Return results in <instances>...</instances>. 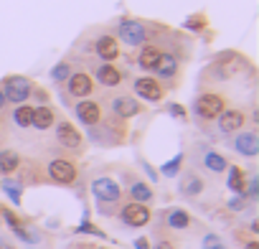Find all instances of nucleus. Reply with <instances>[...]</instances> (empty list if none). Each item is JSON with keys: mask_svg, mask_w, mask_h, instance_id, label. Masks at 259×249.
<instances>
[{"mask_svg": "<svg viewBox=\"0 0 259 249\" xmlns=\"http://www.w3.org/2000/svg\"><path fill=\"white\" fill-rule=\"evenodd\" d=\"M135 249H150V244H148V239H145V236H140V239H135Z\"/></svg>", "mask_w": 259, "mask_h": 249, "instance_id": "38", "label": "nucleus"}, {"mask_svg": "<svg viewBox=\"0 0 259 249\" xmlns=\"http://www.w3.org/2000/svg\"><path fill=\"white\" fill-rule=\"evenodd\" d=\"M140 165L145 168V173L150 176V181H158V178H160V173H158V171H155V168H153L150 163H145V160H140Z\"/></svg>", "mask_w": 259, "mask_h": 249, "instance_id": "36", "label": "nucleus"}, {"mask_svg": "<svg viewBox=\"0 0 259 249\" xmlns=\"http://www.w3.org/2000/svg\"><path fill=\"white\" fill-rule=\"evenodd\" d=\"M163 224H165L170 231H186V229L193 224V219H191V214H188L186 209L173 206V209H165V211H163Z\"/></svg>", "mask_w": 259, "mask_h": 249, "instance_id": "18", "label": "nucleus"}, {"mask_svg": "<svg viewBox=\"0 0 259 249\" xmlns=\"http://www.w3.org/2000/svg\"><path fill=\"white\" fill-rule=\"evenodd\" d=\"M94 54H97L102 61L112 64V61L119 59V41H117L114 36H109V33H102V36L94 41Z\"/></svg>", "mask_w": 259, "mask_h": 249, "instance_id": "16", "label": "nucleus"}, {"mask_svg": "<svg viewBox=\"0 0 259 249\" xmlns=\"http://www.w3.org/2000/svg\"><path fill=\"white\" fill-rule=\"evenodd\" d=\"M13 122L18 124V128H31V117H33V107L31 104H16L13 109Z\"/></svg>", "mask_w": 259, "mask_h": 249, "instance_id": "26", "label": "nucleus"}, {"mask_svg": "<svg viewBox=\"0 0 259 249\" xmlns=\"http://www.w3.org/2000/svg\"><path fill=\"white\" fill-rule=\"evenodd\" d=\"M244 196H246L249 201H256V198H259V178H256V176L249 178V183L244 186Z\"/></svg>", "mask_w": 259, "mask_h": 249, "instance_id": "31", "label": "nucleus"}, {"mask_svg": "<svg viewBox=\"0 0 259 249\" xmlns=\"http://www.w3.org/2000/svg\"><path fill=\"white\" fill-rule=\"evenodd\" d=\"M244 249H259V241H254V239H251V241H246V246H244Z\"/></svg>", "mask_w": 259, "mask_h": 249, "instance_id": "40", "label": "nucleus"}, {"mask_svg": "<svg viewBox=\"0 0 259 249\" xmlns=\"http://www.w3.org/2000/svg\"><path fill=\"white\" fill-rule=\"evenodd\" d=\"M155 249H176V244L173 241H168V239H163V241H158V246Z\"/></svg>", "mask_w": 259, "mask_h": 249, "instance_id": "39", "label": "nucleus"}, {"mask_svg": "<svg viewBox=\"0 0 259 249\" xmlns=\"http://www.w3.org/2000/svg\"><path fill=\"white\" fill-rule=\"evenodd\" d=\"M236 71H239V56L236 54H224V56H219L211 66H208V79H216V81H224V79H231V76H236Z\"/></svg>", "mask_w": 259, "mask_h": 249, "instance_id": "8", "label": "nucleus"}, {"mask_svg": "<svg viewBox=\"0 0 259 249\" xmlns=\"http://www.w3.org/2000/svg\"><path fill=\"white\" fill-rule=\"evenodd\" d=\"M201 163H203V168L208 171V173H224L226 168H229V160L219 153V150H211V148H203V158H201Z\"/></svg>", "mask_w": 259, "mask_h": 249, "instance_id": "22", "label": "nucleus"}, {"mask_svg": "<svg viewBox=\"0 0 259 249\" xmlns=\"http://www.w3.org/2000/svg\"><path fill=\"white\" fill-rule=\"evenodd\" d=\"M133 89H135V94H138L140 99H145V102H160V99L165 97V87H163L158 79H153V76H138V79L133 81Z\"/></svg>", "mask_w": 259, "mask_h": 249, "instance_id": "11", "label": "nucleus"}, {"mask_svg": "<svg viewBox=\"0 0 259 249\" xmlns=\"http://www.w3.org/2000/svg\"><path fill=\"white\" fill-rule=\"evenodd\" d=\"M203 188H206V183H203V178H201L196 171H186V173L181 176L178 191H181L186 198H198V196L203 193Z\"/></svg>", "mask_w": 259, "mask_h": 249, "instance_id": "20", "label": "nucleus"}, {"mask_svg": "<svg viewBox=\"0 0 259 249\" xmlns=\"http://www.w3.org/2000/svg\"><path fill=\"white\" fill-rule=\"evenodd\" d=\"M56 140H59L61 148H66V150H71V153H81V148H84L81 133L74 128L71 122H66V119H61V122L56 124Z\"/></svg>", "mask_w": 259, "mask_h": 249, "instance_id": "7", "label": "nucleus"}, {"mask_svg": "<svg viewBox=\"0 0 259 249\" xmlns=\"http://www.w3.org/2000/svg\"><path fill=\"white\" fill-rule=\"evenodd\" d=\"M76 249H94V246H84V244H81V246H76Z\"/></svg>", "mask_w": 259, "mask_h": 249, "instance_id": "42", "label": "nucleus"}, {"mask_svg": "<svg viewBox=\"0 0 259 249\" xmlns=\"http://www.w3.org/2000/svg\"><path fill=\"white\" fill-rule=\"evenodd\" d=\"M94 76H97V81L102 84V87H119L122 81H124V71L122 69H117L114 64H99V66H94Z\"/></svg>", "mask_w": 259, "mask_h": 249, "instance_id": "17", "label": "nucleus"}, {"mask_svg": "<svg viewBox=\"0 0 259 249\" xmlns=\"http://www.w3.org/2000/svg\"><path fill=\"white\" fill-rule=\"evenodd\" d=\"M21 168V155L16 150H0V176H13Z\"/></svg>", "mask_w": 259, "mask_h": 249, "instance_id": "24", "label": "nucleus"}, {"mask_svg": "<svg viewBox=\"0 0 259 249\" xmlns=\"http://www.w3.org/2000/svg\"><path fill=\"white\" fill-rule=\"evenodd\" d=\"M224 109H226V99H224L221 94H216V92H203V94H198L196 102H193L196 117H201V119H206V122L216 119Z\"/></svg>", "mask_w": 259, "mask_h": 249, "instance_id": "3", "label": "nucleus"}, {"mask_svg": "<svg viewBox=\"0 0 259 249\" xmlns=\"http://www.w3.org/2000/svg\"><path fill=\"white\" fill-rule=\"evenodd\" d=\"M201 249H226V246H224V239H221L219 234L208 231V234L203 236V241H201Z\"/></svg>", "mask_w": 259, "mask_h": 249, "instance_id": "30", "label": "nucleus"}, {"mask_svg": "<svg viewBox=\"0 0 259 249\" xmlns=\"http://www.w3.org/2000/svg\"><path fill=\"white\" fill-rule=\"evenodd\" d=\"M244 206H246V196H244V193H239V196H234V198L229 201V209H231V211H241Z\"/></svg>", "mask_w": 259, "mask_h": 249, "instance_id": "33", "label": "nucleus"}, {"mask_svg": "<svg viewBox=\"0 0 259 249\" xmlns=\"http://www.w3.org/2000/svg\"><path fill=\"white\" fill-rule=\"evenodd\" d=\"M168 112H170L173 117H178V119H186V109H183L181 104H170V107H168Z\"/></svg>", "mask_w": 259, "mask_h": 249, "instance_id": "35", "label": "nucleus"}, {"mask_svg": "<svg viewBox=\"0 0 259 249\" xmlns=\"http://www.w3.org/2000/svg\"><path fill=\"white\" fill-rule=\"evenodd\" d=\"M8 102H6V94H3V89H0V109H3Z\"/></svg>", "mask_w": 259, "mask_h": 249, "instance_id": "41", "label": "nucleus"}, {"mask_svg": "<svg viewBox=\"0 0 259 249\" xmlns=\"http://www.w3.org/2000/svg\"><path fill=\"white\" fill-rule=\"evenodd\" d=\"M216 119H219V130H221L224 135H234V133L244 130L246 114H244L241 109H224Z\"/></svg>", "mask_w": 259, "mask_h": 249, "instance_id": "15", "label": "nucleus"}, {"mask_svg": "<svg viewBox=\"0 0 259 249\" xmlns=\"http://www.w3.org/2000/svg\"><path fill=\"white\" fill-rule=\"evenodd\" d=\"M150 209H148V203H138V201H127L122 209H119V219H122V224L124 226H130V229H143V226H148L150 224Z\"/></svg>", "mask_w": 259, "mask_h": 249, "instance_id": "6", "label": "nucleus"}, {"mask_svg": "<svg viewBox=\"0 0 259 249\" xmlns=\"http://www.w3.org/2000/svg\"><path fill=\"white\" fill-rule=\"evenodd\" d=\"M31 97H36V99H38L41 104H46V102H49V94H46V92H44L41 87H33V92H31Z\"/></svg>", "mask_w": 259, "mask_h": 249, "instance_id": "34", "label": "nucleus"}, {"mask_svg": "<svg viewBox=\"0 0 259 249\" xmlns=\"http://www.w3.org/2000/svg\"><path fill=\"white\" fill-rule=\"evenodd\" d=\"M127 196H130V201H138V203H150L155 198L153 188L135 176H127Z\"/></svg>", "mask_w": 259, "mask_h": 249, "instance_id": "19", "label": "nucleus"}, {"mask_svg": "<svg viewBox=\"0 0 259 249\" xmlns=\"http://www.w3.org/2000/svg\"><path fill=\"white\" fill-rule=\"evenodd\" d=\"M46 176H49V181L56 183V186H71V183L79 178V171H76V165H74L71 160H66V158H54V160H49V165H46Z\"/></svg>", "mask_w": 259, "mask_h": 249, "instance_id": "5", "label": "nucleus"}, {"mask_svg": "<svg viewBox=\"0 0 259 249\" xmlns=\"http://www.w3.org/2000/svg\"><path fill=\"white\" fill-rule=\"evenodd\" d=\"M54 124H56V112H54V107H49V104L33 107L31 128H36V130H51Z\"/></svg>", "mask_w": 259, "mask_h": 249, "instance_id": "21", "label": "nucleus"}, {"mask_svg": "<svg viewBox=\"0 0 259 249\" xmlns=\"http://www.w3.org/2000/svg\"><path fill=\"white\" fill-rule=\"evenodd\" d=\"M89 191H92V196L97 201L99 214H104V216H112L114 214V206H119V201H122V186L114 178H109V176L92 178Z\"/></svg>", "mask_w": 259, "mask_h": 249, "instance_id": "1", "label": "nucleus"}, {"mask_svg": "<svg viewBox=\"0 0 259 249\" xmlns=\"http://www.w3.org/2000/svg\"><path fill=\"white\" fill-rule=\"evenodd\" d=\"M186 28H191V31H198V28H201V21H198V18H191V21H186Z\"/></svg>", "mask_w": 259, "mask_h": 249, "instance_id": "37", "label": "nucleus"}, {"mask_svg": "<svg viewBox=\"0 0 259 249\" xmlns=\"http://www.w3.org/2000/svg\"><path fill=\"white\" fill-rule=\"evenodd\" d=\"M64 84H66V94L74 99H87L94 92V79L87 71H71V76Z\"/></svg>", "mask_w": 259, "mask_h": 249, "instance_id": "10", "label": "nucleus"}, {"mask_svg": "<svg viewBox=\"0 0 259 249\" xmlns=\"http://www.w3.org/2000/svg\"><path fill=\"white\" fill-rule=\"evenodd\" d=\"M153 38V28L145 21L138 18H124L117 26V41L127 44V46H145Z\"/></svg>", "mask_w": 259, "mask_h": 249, "instance_id": "2", "label": "nucleus"}, {"mask_svg": "<svg viewBox=\"0 0 259 249\" xmlns=\"http://www.w3.org/2000/svg\"><path fill=\"white\" fill-rule=\"evenodd\" d=\"M109 109L117 119H130V117H138L143 112V104L130 94H119V97L109 99Z\"/></svg>", "mask_w": 259, "mask_h": 249, "instance_id": "12", "label": "nucleus"}, {"mask_svg": "<svg viewBox=\"0 0 259 249\" xmlns=\"http://www.w3.org/2000/svg\"><path fill=\"white\" fill-rule=\"evenodd\" d=\"M0 89H3V94H6V102H11V104H26V99H31L33 81L16 74V76H8Z\"/></svg>", "mask_w": 259, "mask_h": 249, "instance_id": "4", "label": "nucleus"}, {"mask_svg": "<svg viewBox=\"0 0 259 249\" xmlns=\"http://www.w3.org/2000/svg\"><path fill=\"white\" fill-rule=\"evenodd\" d=\"M183 160H186V155H183V153H178L176 158H170L168 163H163V165H160V173H163V176H168V178H176V176L181 173V168H183Z\"/></svg>", "mask_w": 259, "mask_h": 249, "instance_id": "27", "label": "nucleus"}, {"mask_svg": "<svg viewBox=\"0 0 259 249\" xmlns=\"http://www.w3.org/2000/svg\"><path fill=\"white\" fill-rule=\"evenodd\" d=\"M71 71H74V69H71L69 61H59V64L51 69V79H54L56 84H61V81H66V79L71 76Z\"/></svg>", "mask_w": 259, "mask_h": 249, "instance_id": "28", "label": "nucleus"}, {"mask_svg": "<svg viewBox=\"0 0 259 249\" xmlns=\"http://www.w3.org/2000/svg\"><path fill=\"white\" fill-rule=\"evenodd\" d=\"M234 150L244 158H256L259 155V135L254 130H239L234 138Z\"/></svg>", "mask_w": 259, "mask_h": 249, "instance_id": "13", "label": "nucleus"}, {"mask_svg": "<svg viewBox=\"0 0 259 249\" xmlns=\"http://www.w3.org/2000/svg\"><path fill=\"white\" fill-rule=\"evenodd\" d=\"M76 231H81V234H94V236H99V239H104V231H102V229H97L94 224H89L87 219H84V221H81V224L76 226Z\"/></svg>", "mask_w": 259, "mask_h": 249, "instance_id": "32", "label": "nucleus"}, {"mask_svg": "<svg viewBox=\"0 0 259 249\" xmlns=\"http://www.w3.org/2000/svg\"><path fill=\"white\" fill-rule=\"evenodd\" d=\"M74 114L84 128H97V124L104 119L102 117V104L94 102V99H79L76 107H74Z\"/></svg>", "mask_w": 259, "mask_h": 249, "instance_id": "9", "label": "nucleus"}, {"mask_svg": "<svg viewBox=\"0 0 259 249\" xmlns=\"http://www.w3.org/2000/svg\"><path fill=\"white\" fill-rule=\"evenodd\" d=\"M3 188H6V193H8V198H11V201H13V203L18 206V203H21V196H23V191H21V186H18V183H13L11 178H6V181H3Z\"/></svg>", "mask_w": 259, "mask_h": 249, "instance_id": "29", "label": "nucleus"}, {"mask_svg": "<svg viewBox=\"0 0 259 249\" xmlns=\"http://www.w3.org/2000/svg\"><path fill=\"white\" fill-rule=\"evenodd\" d=\"M226 171H229V181H226L229 191H231L234 196L244 193V186H246V173H244L239 165H229Z\"/></svg>", "mask_w": 259, "mask_h": 249, "instance_id": "25", "label": "nucleus"}, {"mask_svg": "<svg viewBox=\"0 0 259 249\" xmlns=\"http://www.w3.org/2000/svg\"><path fill=\"white\" fill-rule=\"evenodd\" d=\"M158 74V81H173L181 71V64H178V56L173 51H160V59L153 69Z\"/></svg>", "mask_w": 259, "mask_h": 249, "instance_id": "14", "label": "nucleus"}, {"mask_svg": "<svg viewBox=\"0 0 259 249\" xmlns=\"http://www.w3.org/2000/svg\"><path fill=\"white\" fill-rule=\"evenodd\" d=\"M158 59H160V46H155V44H145V46H140L138 64H140L143 71H153L155 64H158Z\"/></svg>", "mask_w": 259, "mask_h": 249, "instance_id": "23", "label": "nucleus"}]
</instances>
